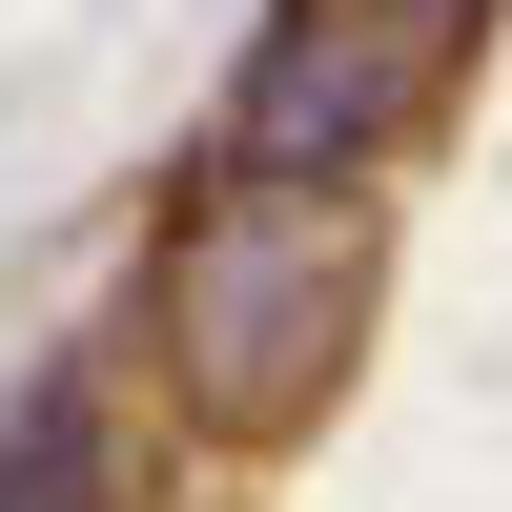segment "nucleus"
<instances>
[{"label": "nucleus", "mask_w": 512, "mask_h": 512, "mask_svg": "<svg viewBox=\"0 0 512 512\" xmlns=\"http://www.w3.org/2000/svg\"><path fill=\"white\" fill-rule=\"evenodd\" d=\"M349 287H369L349 205L226 164V185L164 226V369H185V410L205 431H287V410L349 369Z\"/></svg>", "instance_id": "1"}, {"label": "nucleus", "mask_w": 512, "mask_h": 512, "mask_svg": "<svg viewBox=\"0 0 512 512\" xmlns=\"http://www.w3.org/2000/svg\"><path fill=\"white\" fill-rule=\"evenodd\" d=\"M226 123H246V185H328V164L390 123V41H349L328 0H287V21L246 41V103Z\"/></svg>", "instance_id": "2"}, {"label": "nucleus", "mask_w": 512, "mask_h": 512, "mask_svg": "<svg viewBox=\"0 0 512 512\" xmlns=\"http://www.w3.org/2000/svg\"><path fill=\"white\" fill-rule=\"evenodd\" d=\"M390 21H472V0H390Z\"/></svg>", "instance_id": "3"}]
</instances>
